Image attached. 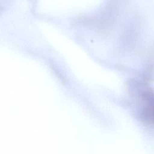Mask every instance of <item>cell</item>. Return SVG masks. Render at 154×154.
<instances>
[{"label":"cell","mask_w":154,"mask_h":154,"mask_svg":"<svg viewBox=\"0 0 154 154\" xmlns=\"http://www.w3.org/2000/svg\"><path fill=\"white\" fill-rule=\"evenodd\" d=\"M140 109V117L147 125L154 128V95L145 94Z\"/></svg>","instance_id":"obj_1"}]
</instances>
